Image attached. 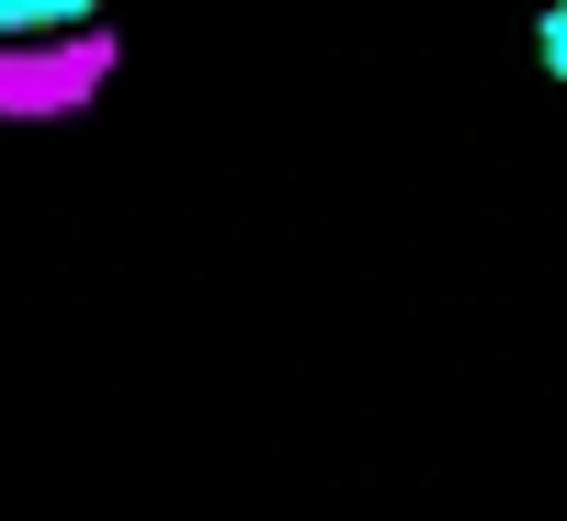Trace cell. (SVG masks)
<instances>
[{"label":"cell","mask_w":567,"mask_h":521,"mask_svg":"<svg viewBox=\"0 0 567 521\" xmlns=\"http://www.w3.org/2000/svg\"><path fill=\"white\" fill-rule=\"evenodd\" d=\"M534 58H545V80L567 91V0H545V12H534Z\"/></svg>","instance_id":"7a4b0ae2"},{"label":"cell","mask_w":567,"mask_h":521,"mask_svg":"<svg viewBox=\"0 0 567 521\" xmlns=\"http://www.w3.org/2000/svg\"><path fill=\"white\" fill-rule=\"evenodd\" d=\"M80 23H103V0H0V45H23V34H80Z\"/></svg>","instance_id":"6da1fadb"}]
</instances>
